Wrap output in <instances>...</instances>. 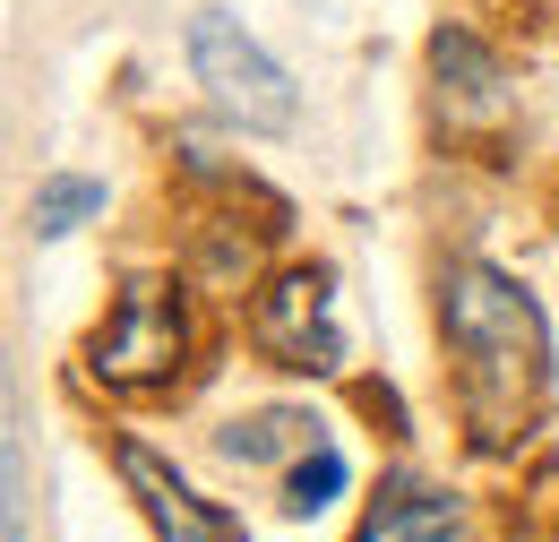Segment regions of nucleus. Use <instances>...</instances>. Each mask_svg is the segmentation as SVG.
<instances>
[{"mask_svg": "<svg viewBox=\"0 0 559 542\" xmlns=\"http://www.w3.org/2000/svg\"><path fill=\"white\" fill-rule=\"evenodd\" d=\"M439 319H448V353H456V405L483 457H508L534 439V422L551 405V328L543 302L516 275L483 268H448L439 284Z\"/></svg>", "mask_w": 559, "mask_h": 542, "instance_id": "f257e3e1", "label": "nucleus"}, {"mask_svg": "<svg viewBox=\"0 0 559 542\" xmlns=\"http://www.w3.org/2000/svg\"><path fill=\"white\" fill-rule=\"evenodd\" d=\"M181 362H190V310H181V293L155 284V275L121 284L112 319L86 344V370H95L104 388H121V397H155V388L181 379Z\"/></svg>", "mask_w": 559, "mask_h": 542, "instance_id": "f03ea898", "label": "nucleus"}, {"mask_svg": "<svg viewBox=\"0 0 559 542\" xmlns=\"http://www.w3.org/2000/svg\"><path fill=\"white\" fill-rule=\"evenodd\" d=\"M190 69H199V86L215 95V113H233L241 130H293V113H301L284 61L241 17H224V9H199V17H190Z\"/></svg>", "mask_w": 559, "mask_h": 542, "instance_id": "7ed1b4c3", "label": "nucleus"}, {"mask_svg": "<svg viewBox=\"0 0 559 542\" xmlns=\"http://www.w3.org/2000/svg\"><path fill=\"white\" fill-rule=\"evenodd\" d=\"M250 337L267 362L284 370H345V328H336V275L328 268H284L259 310H250Z\"/></svg>", "mask_w": 559, "mask_h": 542, "instance_id": "20e7f679", "label": "nucleus"}, {"mask_svg": "<svg viewBox=\"0 0 559 542\" xmlns=\"http://www.w3.org/2000/svg\"><path fill=\"white\" fill-rule=\"evenodd\" d=\"M121 482L139 491V508L155 517V534H164V542H250L233 508L199 499V491L173 474V466H164L155 448H139V439H121Z\"/></svg>", "mask_w": 559, "mask_h": 542, "instance_id": "39448f33", "label": "nucleus"}, {"mask_svg": "<svg viewBox=\"0 0 559 542\" xmlns=\"http://www.w3.org/2000/svg\"><path fill=\"white\" fill-rule=\"evenodd\" d=\"M430 78H439V104L456 113V121H499L508 113V69L490 52L483 35H465V26H439L430 35Z\"/></svg>", "mask_w": 559, "mask_h": 542, "instance_id": "423d86ee", "label": "nucleus"}, {"mask_svg": "<svg viewBox=\"0 0 559 542\" xmlns=\"http://www.w3.org/2000/svg\"><path fill=\"white\" fill-rule=\"evenodd\" d=\"M353 542H474V517L456 491H421V482H396L379 491V508L361 517Z\"/></svg>", "mask_w": 559, "mask_h": 542, "instance_id": "0eeeda50", "label": "nucleus"}, {"mask_svg": "<svg viewBox=\"0 0 559 542\" xmlns=\"http://www.w3.org/2000/svg\"><path fill=\"white\" fill-rule=\"evenodd\" d=\"M215 448H224L233 466H276V457H310V448H319V422L293 413V405H267V413H250V422H224Z\"/></svg>", "mask_w": 559, "mask_h": 542, "instance_id": "6e6552de", "label": "nucleus"}, {"mask_svg": "<svg viewBox=\"0 0 559 542\" xmlns=\"http://www.w3.org/2000/svg\"><path fill=\"white\" fill-rule=\"evenodd\" d=\"M86 215H104V181H78V173H52V181H35V207H26L35 241H61V233H78Z\"/></svg>", "mask_w": 559, "mask_h": 542, "instance_id": "1a4fd4ad", "label": "nucleus"}, {"mask_svg": "<svg viewBox=\"0 0 559 542\" xmlns=\"http://www.w3.org/2000/svg\"><path fill=\"white\" fill-rule=\"evenodd\" d=\"M336 491H345V457L336 448H310L293 466V482H284V508L293 517H319V508H336Z\"/></svg>", "mask_w": 559, "mask_h": 542, "instance_id": "9d476101", "label": "nucleus"}, {"mask_svg": "<svg viewBox=\"0 0 559 542\" xmlns=\"http://www.w3.org/2000/svg\"><path fill=\"white\" fill-rule=\"evenodd\" d=\"M0 542H26V457L9 439V517H0Z\"/></svg>", "mask_w": 559, "mask_h": 542, "instance_id": "9b49d317", "label": "nucleus"}]
</instances>
